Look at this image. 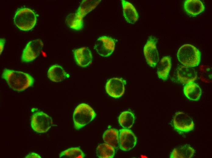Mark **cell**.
Wrapping results in <instances>:
<instances>
[{
  "mask_svg": "<svg viewBox=\"0 0 212 158\" xmlns=\"http://www.w3.org/2000/svg\"><path fill=\"white\" fill-rule=\"evenodd\" d=\"M2 77L6 81L10 88L17 91H22L32 86L34 78L29 74L23 72L5 69Z\"/></svg>",
  "mask_w": 212,
  "mask_h": 158,
  "instance_id": "obj_1",
  "label": "cell"
},
{
  "mask_svg": "<svg viewBox=\"0 0 212 158\" xmlns=\"http://www.w3.org/2000/svg\"><path fill=\"white\" fill-rule=\"evenodd\" d=\"M177 57L179 62L184 66L193 67L199 64L201 53L194 46L187 44L183 45L179 49Z\"/></svg>",
  "mask_w": 212,
  "mask_h": 158,
  "instance_id": "obj_2",
  "label": "cell"
},
{
  "mask_svg": "<svg viewBox=\"0 0 212 158\" xmlns=\"http://www.w3.org/2000/svg\"><path fill=\"white\" fill-rule=\"evenodd\" d=\"M96 114L88 105L81 103L76 108L73 114L74 126L79 130L89 123L95 117Z\"/></svg>",
  "mask_w": 212,
  "mask_h": 158,
  "instance_id": "obj_3",
  "label": "cell"
},
{
  "mask_svg": "<svg viewBox=\"0 0 212 158\" xmlns=\"http://www.w3.org/2000/svg\"><path fill=\"white\" fill-rule=\"evenodd\" d=\"M37 18L34 12L28 8L18 10L14 18L16 26L20 30L27 31L32 29L37 22Z\"/></svg>",
  "mask_w": 212,
  "mask_h": 158,
  "instance_id": "obj_4",
  "label": "cell"
},
{
  "mask_svg": "<svg viewBox=\"0 0 212 158\" xmlns=\"http://www.w3.org/2000/svg\"><path fill=\"white\" fill-rule=\"evenodd\" d=\"M52 124L51 117L42 112H37L32 116L31 127L34 131L38 133L46 132Z\"/></svg>",
  "mask_w": 212,
  "mask_h": 158,
  "instance_id": "obj_5",
  "label": "cell"
},
{
  "mask_svg": "<svg viewBox=\"0 0 212 158\" xmlns=\"http://www.w3.org/2000/svg\"><path fill=\"white\" fill-rule=\"evenodd\" d=\"M175 129L180 133L189 132L194 128V123L191 118L187 114L181 112L175 113L173 120Z\"/></svg>",
  "mask_w": 212,
  "mask_h": 158,
  "instance_id": "obj_6",
  "label": "cell"
},
{
  "mask_svg": "<svg viewBox=\"0 0 212 158\" xmlns=\"http://www.w3.org/2000/svg\"><path fill=\"white\" fill-rule=\"evenodd\" d=\"M156 43V39L151 36L148 39L143 49V53L147 63L153 68L155 67L159 61Z\"/></svg>",
  "mask_w": 212,
  "mask_h": 158,
  "instance_id": "obj_7",
  "label": "cell"
},
{
  "mask_svg": "<svg viewBox=\"0 0 212 158\" xmlns=\"http://www.w3.org/2000/svg\"><path fill=\"white\" fill-rule=\"evenodd\" d=\"M43 46V43L40 39H37L29 42L23 51L22 61L28 62L35 60L39 56Z\"/></svg>",
  "mask_w": 212,
  "mask_h": 158,
  "instance_id": "obj_8",
  "label": "cell"
},
{
  "mask_svg": "<svg viewBox=\"0 0 212 158\" xmlns=\"http://www.w3.org/2000/svg\"><path fill=\"white\" fill-rule=\"evenodd\" d=\"M126 81L121 78L114 77L109 79L105 85V90L110 96L118 98L124 94Z\"/></svg>",
  "mask_w": 212,
  "mask_h": 158,
  "instance_id": "obj_9",
  "label": "cell"
},
{
  "mask_svg": "<svg viewBox=\"0 0 212 158\" xmlns=\"http://www.w3.org/2000/svg\"><path fill=\"white\" fill-rule=\"evenodd\" d=\"M115 46V42L112 38L102 36L97 40L94 48L99 55L104 57H107L113 52Z\"/></svg>",
  "mask_w": 212,
  "mask_h": 158,
  "instance_id": "obj_10",
  "label": "cell"
},
{
  "mask_svg": "<svg viewBox=\"0 0 212 158\" xmlns=\"http://www.w3.org/2000/svg\"><path fill=\"white\" fill-rule=\"evenodd\" d=\"M119 148L124 151H129L135 146L137 138L133 132L126 129L119 130Z\"/></svg>",
  "mask_w": 212,
  "mask_h": 158,
  "instance_id": "obj_11",
  "label": "cell"
},
{
  "mask_svg": "<svg viewBox=\"0 0 212 158\" xmlns=\"http://www.w3.org/2000/svg\"><path fill=\"white\" fill-rule=\"evenodd\" d=\"M101 0H83L81 2L76 13H73L75 19L83 26V17L89 12L94 9Z\"/></svg>",
  "mask_w": 212,
  "mask_h": 158,
  "instance_id": "obj_12",
  "label": "cell"
},
{
  "mask_svg": "<svg viewBox=\"0 0 212 158\" xmlns=\"http://www.w3.org/2000/svg\"><path fill=\"white\" fill-rule=\"evenodd\" d=\"M177 75L180 82L186 84L194 82L197 77L195 69L184 66H181L177 69Z\"/></svg>",
  "mask_w": 212,
  "mask_h": 158,
  "instance_id": "obj_13",
  "label": "cell"
},
{
  "mask_svg": "<svg viewBox=\"0 0 212 158\" xmlns=\"http://www.w3.org/2000/svg\"><path fill=\"white\" fill-rule=\"evenodd\" d=\"M74 54L77 64L80 67H86L92 62V54L90 50L87 47L76 49L74 51Z\"/></svg>",
  "mask_w": 212,
  "mask_h": 158,
  "instance_id": "obj_14",
  "label": "cell"
},
{
  "mask_svg": "<svg viewBox=\"0 0 212 158\" xmlns=\"http://www.w3.org/2000/svg\"><path fill=\"white\" fill-rule=\"evenodd\" d=\"M123 15L126 21L129 23L134 24L138 19L137 12L134 6L130 3L122 0Z\"/></svg>",
  "mask_w": 212,
  "mask_h": 158,
  "instance_id": "obj_15",
  "label": "cell"
},
{
  "mask_svg": "<svg viewBox=\"0 0 212 158\" xmlns=\"http://www.w3.org/2000/svg\"><path fill=\"white\" fill-rule=\"evenodd\" d=\"M185 12L192 16L198 15L203 12L205 10L203 3L199 0H186L184 4Z\"/></svg>",
  "mask_w": 212,
  "mask_h": 158,
  "instance_id": "obj_16",
  "label": "cell"
},
{
  "mask_svg": "<svg viewBox=\"0 0 212 158\" xmlns=\"http://www.w3.org/2000/svg\"><path fill=\"white\" fill-rule=\"evenodd\" d=\"M171 60L168 56L163 57L159 63L157 68L158 77L164 81L168 79L171 67Z\"/></svg>",
  "mask_w": 212,
  "mask_h": 158,
  "instance_id": "obj_17",
  "label": "cell"
},
{
  "mask_svg": "<svg viewBox=\"0 0 212 158\" xmlns=\"http://www.w3.org/2000/svg\"><path fill=\"white\" fill-rule=\"evenodd\" d=\"M183 92L188 99L193 101H198L202 94L200 88L194 82L186 84L184 87Z\"/></svg>",
  "mask_w": 212,
  "mask_h": 158,
  "instance_id": "obj_18",
  "label": "cell"
},
{
  "mask_svg": "<svg viewBox=\"0 0 212 158\" xmlns=\"http://www.w3.org/2000/svg\"><path fill=\"white\" fill-rule=\"evenodd\" d=\"M103 140L106 143L117 149L119 146V132L115 129H110L105 131L103 135Z\"/></svg>",
  "mask_w": 212,
  "mask_h": 158,
  "instance_id": "obj_19",
  "label": "cell"
},
{
  "mask_svg": "<svg viewBox=\"0 0 212 158\" xmlns=\"http://www.w3.org/2000/svg\"><path fill=\"white\" fill-rule=\"evenodd\" d=\"M47 75L50 80L57 82L64 79L66 77V73L61 66L58 65H54L49 69Z\"/></svg>",
  "mask_w": 212,
  "mask_h": 158,
  "instance_id": "obj_20",
  "label": "cell"
},
{
  "mask_svg": "<svg viewBox=\"0 0 212 158\" xmlns=\"http://www.w3.org/2000/svg\"><path fill=\"white\" fill-rule=\"evenodd\" d=\"M195 153L194 149L190 146L185 145L179 147L175 148L171 152V158H190Z\"/></svg>",
  "mask_w": 212,
  "mask_h": 158,
  "instance_id": "obj_21",
  "label": "cell"
},
{
  "mask_svg": "<svg viewBox=\"0 0 212 158\" xmlns=\"http://www.w3.org/2000/svg\"><path fill=\"white\" fill-rule=\"evenodd\" d=\"M96 151L97 156L100 158H112L115 154V148L106 143L99 145Z\"/></svg>",
  "mask_w": 212,
  "mask_h": 158,
  "instance_id": "obj_22",
  "label": "cell"
},
{
  "mask_svg": "<svg viewBox=\"0 0 212 158\" xmlns=\"http://www.w3.org/2000/svg\"><path fill=\"white\" fill-rule=\"evenodd\" d=\"M135 120V116L131 112L127 111L122 112L118 117V122L124 128L129 129L133 125Z\"/></svg>",
  "mask_w": 212,
  "mask_h": 158,
  "instance_id": "obj_23",
  "label": "cell"
},
{
  "mask_svg": "<svg viewBox=\"0 0 212 158\" xmlns=\"http://www.w3.org/2000/svg\"><path fill=\"white\" fill-rule=\"evenodd\" d=\"M85 154L79 147H71L61 152L60 158H75L85 157Z\"/></svg>",
  "mask_w": 212,
  "mask_h": 158,
  "instance_id": "obj_24",
  "label": "cell"
},
{
  "mask_svg": "<svg viewBox=\"0 0 212 158\" xmlns=\"http://www.w3.org/2000/svg\"><path fill=\"white\" fill-rule=\"evenodd\" d=\"M25 158H41V156L38 154L34 153H31L26 155Z\"/></svg>",
  "mask_w": 212,
  "mask_h": 158,
  "instance_id": "obj_25",
  "label": "cell"
},
{
  "mask_svg": "<svg viewBox=\"0 0 212 158\" xmlns=\"http://www.w3.org/2000/svg\"><path fill=\"white\" fill-rule=\"evenodd\" d=\"M5 39L0 38V54H1L3 50L5 42Z\"/></svg>",
  "mask_w": 212,
  "mask_h": 158,
  "instance_id": "obj_26",
  "label": "cell"
}]
</instances>
